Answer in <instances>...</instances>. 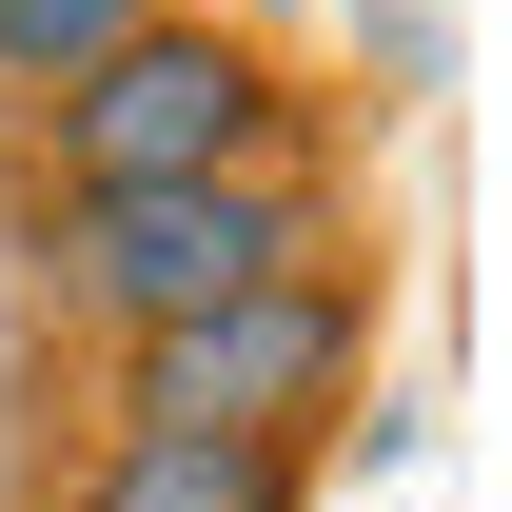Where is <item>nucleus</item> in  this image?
Wrapping results in <instances>:
<instances>
[{"mask_svg": "<svg viewBox=\"0 0 512 512\" xmlns=\"http://www.w3.org/2000/svg\"><path fill=\"white\" fill-rule=\"evenodd\" d=\"M79 512H296V453H256V434H119L79 473Z\"/></svg>", "mask_w": 512, "mask_h": 512, "instance_id": "4", "label": "nucleus"}, {"mask_svg": "<svg viewBox=\"0 0 512 512\" xmlns=\"http://www.w3.org/2000/svg\"><path fill=\"white\" fill-rule=\"evenodd\" d=\"M40 138H60V197H138V178H256V158H276V60L158 0V20H138L99 79H60V99H40Z\"/></svg>", "mask_w": 512, "mask_h": 512, "instance_id": "2", "label": "nucleus"}, {"mask_svg": "<svg viewBox=\"0 0 512 512\" xmlns=\"http://www.w3.org/2000/svg\"><path fill=\"white\" fill-rule=\"evenodd\" d=\"M40 256H60V296L99 335H178V316H217V296H256V276H316L335 256V217H316V178L296 158H256V178H138V197H60L40 217Z\"/></svg>", "mask_w": 512, "mask_h": 512, "instance_id": "1", "label": "nucleus"}, {"mask_svg": "<svg viewBox=\"0 0 512 512\" xmlns=\"http://www.w3.org/2000/svg\"><path fill=\"white\" fill-rule=\"evenodd\" d=\"M335 394H355V296H335V256H316V276H256L217 316L138 335L119 355V434H256V453H296Z\"/></svg>", "mask_w": 512, "mask_h": 512, "instance_id": "3", "label": "nucleus"}, {"mask_svg": "<svg viewBox=\"0 0 512 512\" xmlns=\"http://www.w3.org/2000/svg\"><path fill=\"white\" fill-rule=\"evenodd\" d=\"M158 20V0H0V99H60V79H99Z\"/></svg>", "mask_w": 512, "mask_h": 512, "instance_id": "5", "label": "nucleus"}]
</instances>
